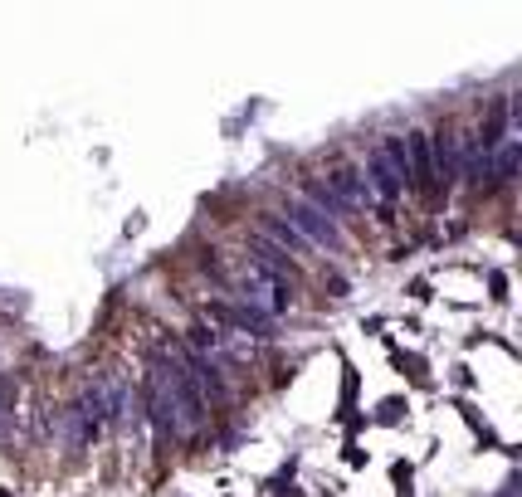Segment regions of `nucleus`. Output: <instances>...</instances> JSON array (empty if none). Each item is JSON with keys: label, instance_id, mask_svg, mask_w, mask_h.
Listing matches in <instances>:
<instances>
[{"label": "nucleus", "instance_id": "3", "mask_svg": "<svg viewBox=\"0 0 522 497\" xmlns=\"http://www.w3.org/2000/svg\"><path fill=\"white\" fill-rule=\"evenodd\" d=\"M283 210H288V225H298V234L307 239V244H323V249H342L347 239H342V230H337V219H327L323 210H312L303 195H293V200H283Z\"/></svg>", "mask_w": 522, "mask_h": 497}, {"label": "nucleus", "instance_id": "6", "mask_svg": "<svg viewBox=\"0 0 522 497\" xmlns=\"http://www.w3.org/2000/svg\"><path fill=\"white\" fill-rule=\"evenodd\" d=\"M264 225H269V234H274V239H279L283 249H293V254H307V249H312V244H307V239H303V234H298V230L288 225V219H279V214H269V219H264Z\"/></svg>", "mask_w": 522, "mask_h": 497}, {"label": "nucleus", "instance_id": "4", "mask_svg": "<svg viewBox=\"0 0 522 497\" xmlns=\"http://www.w3.org/2000/svg\"><path fill=\"white\" fill-rule=\"evenodd\" d=\"M367 171H371V181H376V190H381V200H395V195L405 190V181H400V176L391 171V166H386V156H381L376 146L367 151Z\"/></svg>", "mask_w": 522, "mask_h": 497}, {"label": "nucleus", "instance_id": "2", "mask_svg": "<svg viewBox=\"0 0 522 497\" xmlns=\"http://www.w3.org/2000/svg\"><path fill=\"white\" fill-rule=\"evenodd\" d=\"M235 288L244 298V307H259L264 317H279L293 307V283L283 278V273H269L264 263H244L235 268Z\"/></svg>", "mask_w": 522, "mask_h": 497}, {"label": "nucleus", "instance_id": "5", "mask_svg": "<svg viewBox=\"0 0 522 497\" xmlns=\"http://www.w3.org/2000/svg\"><path fill=\"white\" fill-rule=\"evenodd\" d=\"M405 156H410V176L415 181H435L430 176V137L425 132H410L405 137Z\"/></svg>", "mask_w": 522, "mask_h": 497}, {"label": "nucleus", "instance_id": "1", "mask_svg": "<svg viewBox=\"0 0 522 497\" xmlns=\"http://www.w3.org/2000/svg\"><path fill=\"white\" fill-rule=\"evenodd\" d=\"M151 385H156V390H162V400L171 405V415H176V429H181V434L205 429V400H200V390H195V380L176 366V356H171V361H166V356H156Z\"/></svg>", "mask_w": 522, "mask_h": 497}]
</instances>
